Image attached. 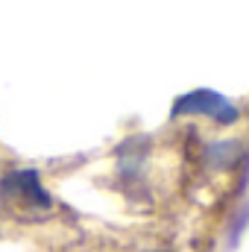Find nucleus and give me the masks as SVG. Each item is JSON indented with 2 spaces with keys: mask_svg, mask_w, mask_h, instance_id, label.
<instances>
[{
  "mask_svg": "<svg viewBox=\"0 0 249 252\" xmlns=\"http://www.w3.org/2000/svg\"><path fill=\"white\" fill-rule=\"evenodd\" d=\"M173 115H211V118L229 124L238 118V109L217 91H193V94H185L176 100Z\"/></svg>",
  "mask_w": 249,
  "mask_h": 252,
  "instance_id": "1",
  "label": "nucleus"
},
{
  "mask_svg": "<svg viewBox=\"0 0 249 252\" xmlns=\"http://www.w3.org/2000/svg\"><path fill=\"white\" fill-rule=\"evenodd\" d=\"M3 193L15 202H27V205H38V208H47L50 205V196L44 193L41 182H38V173L35 170H18L12 176L3 179Z\"/></svg>",
  "mask_w": 249,
  "mask_h": 252,
  "instance_id": "2",
  "label": "nucleus"
}]
</instances>
